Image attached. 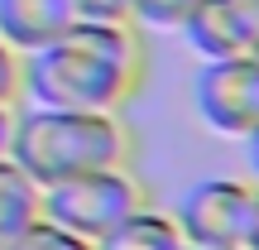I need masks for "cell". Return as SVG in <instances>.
<instances>
[{"instance_id":"1","label":"cell","mask_w":259,"mask_h":250,"mask_svg":"<svg viewBox=\"0 0 259 250\" xmlns=\"http://www.w3.org/2000/svg\"><path fill=\"white\" fill-rule=\"evenodd\" d=\"M149 82V39L139 24L72 19L53 44L24 53V101L67 111H125Z\"/></svg>"},{"instance_id":"2","label":"cell","mask_w":259,"mask_h":250,"mask_svg":"<svg viewBox=\"0 0 259 250\" xmlns=\"http://www.w3.org/2000/svg\"><path fill=\"white\" fill-rule=\"evenodd\" d=\"M10 159L38 188H53L92 168L135 164V130L120 111H67V106L24 101L10 130Z\"/></svg>"},{"instance_id":"3","label":"cell","mask_w":259,"mask_h":250,"mask_svg":"<svg viewBox=\"0 0 259 250\" xmlns=\"http://www.w3.org/2000/svg\"><path fill=\"white\" fill-rule=\"evenodd\" d=\"M144 202H149V188L135 173V164L92 168V173H77V178H63V183L44 188V217L67 226V231H77L82 241L111 236Z\"/></svg>"},{"instance_id":"4","label":"cell","mask_w":259,"mask_h":250,"mask_svg":"<svg viewBox=\"0 0 259 250\" xmlns=\"http://www.w3.org/2000/svg\"><path fill=\"white\" fill-rule=\"evenodd\" d=\"M254 193H259V183L250 173L245 178L211 173L202 183H192L173 207V222L183 231V241L187 245H245Z\"/></svg>"},{"instance_id":"5","label":"cell","mask_w":259,"mask_h":250,"mask_svg":"<svg viewBox=\"0 0 259 250\" xmlns=\"http://www.w3.org/2000/svg\"><path fill=\"white\" fill-rule=\"evenodd\" d=\"M192 111L211 135L245 139L259 125V67L250 58H216L192 73Z\"/></svg>"},{"instance_id":"6","label":"cell","mask_w":259,"mask_h":250,"mask_svg":"<svg viewBox=\"0 0 259 250\" xmlns=\"http://www.w3.org/2000/svg\"><path fill=\"white\" fill-rule=\"evenodd\" d=\"M178 34L202 63L250 58V48L259 39V10H254V0H192Z\"/></svg>"},{"instance_id":"7","label":"cell","mask_w":259,"mask_h":250,"mask_svg":"<svg viewBox=\"0 0 259 250\" xmlns=\"http://www.w3.org/2000/svg\"><path fill=\"white\" fill-rule=\"evenodd\" d=\"M72 19H77L72 0H0V34L19 53H34V48L53 44Z\"/></svg>"},{"instance_id":"8","label":"cell","mask_w":259,"mask_h":250,"mask_svg":"<svg viewBox=\"0 0 259 250\" xmlns=\"http://www.w3.org/2000/svg\"><path fill=\"white\" fill-rule=\"evenodd\" d=\"M38 217H44V188L10 154H0V250H10Z\"/></svg>"},{"instance_id":"9","label":"cell","mask_w":259,"mask_h":250,"mask_svg":"<svg viewBox=\"0 0 259 250\" xmlns=\"http://www.w3.org/2000/svg\"><path fill=\"white\" fill-rule=\"evenodd\" d=\"M183 245L187 241H183V231H178L173 212H163V207H154V202L130 212L111 236L96 241V250H183Z\"/></svg>"},{"instance_id":"10","label":"cell","mask_w":259,"mask_h":250,"mask_svg":"<svg viewBox=\"0 0 259 250\" xmlns=\"http://www.w3.org/2000/svg\"><path fill=\"white\" fill-rule=\"evenodd\" d=\"M10 250H96V241H82L77 231H67V226L48 222V217H38L34 226H29L24 236H19Z\"/></svg>"},{"instance_id":"11","label":"cell","mask_w":259,"mask_h":250,"mask_svg":"<svg viewBox=\"0 0 259 250\" xmlns=\"http://www.w3.org/2000/svg\"><path fill=\"white\" fill-rule=\"evenodd\" d=\"M192 0H135V24L144 34H178Z\"/></svg>"},{"instance_id":"12","label":"cell","mask_w":259,"mask_h":250,"mask_svg":"<svg viewBox=\"0 0 259 250\" xmlns=\"http://www.w3.org/2000/svg\"><path fill=\"white\" fill-rule=\"evenodd\" d=\"M0 106H24V53L0 34Z\"/></svg>"},{"instance_id":"13","label":"cell","mask_w":259,"mask_h":250,"mask_svg":"<svg viewBox=\"0 0 259 250\" xmlns=\"http://www.w3.org/2000/svg\"><path fill=\"white\" fill-rule=\"evenodd\" d=\"M72 15L87 24H135V0H72Z\"/></svg>"},{"instance_id":"14","label":"cell","mask_w":259,"mask_h":250,"mask_svg":"<svg viewBox=\"0 0 259 250\" xmlns=\"http://www.w3.org/2000/svg\"><path fill=\"white\" fill-rule=\"evenodd\" d=\"M240 145H245V168H250V178L259 183V125H254L250 135L240 139Z\"/></svg>"},{"instance_id":"15","label":"cell","mask_w":259,"mask_h":250,"mask_svg":"<svg viewBox=\"0 0 259 250\" xmlns=\"http://www.w3.org/2000/svg\"><path fill=\"white\" fill-rule=\"evenodd\" d=\"M19 111V106H15ZM15 111L10 106H0V154H10V130H15Z\"/></svg>"},{"instance_id":"16","label":"cell","mask_w":259,"mask_h":250,"mask_svg":"<svg viewBox=\"0 0 259 250\" xmlns=\"http://www.w3.org/2000/svg\"><path fill=\"white\" fill-rule=\"evenodd\" d=\"M245 250H259V193H254V212H250V231H245Z\"/></svg>"},{"instance_id":"17","label":"cell","mask_w":259,"mask_h":250,"mask_svg":"<svg viewBox=\"0 0 259 250\" xmlns=\"http://www.w3.org/2000/svg\"><path fill=\"white\" fill-rule=\"evenodd\" d=\"M183 250H245V245H183Z\"/></svg>"},{"instance_id":"18","label":"cell","mask_w":259,"mask_h":250,"mask_svg":"<svg viewBox=\"0 0 259 250\" xmlns=\"http://www.w3.org/2000/svg\"><path fill=\"white\" fill-rule=\"evenodd\" d=\"M250 63H254V67H259V39H254V48H250Z\"/></svg>"},{"instance_id":"19","label":"cell","mask_w":259,"mask_h":250,"mask_svg":"<svg viewBox=\"0 0 259 250\" xmlns=\"http://www.w3.org/2000/svg\"><path fill=\"white\" fill-rule=\"evenodd\" d=\"M254 10H259V0H254Z\"/></svg>"}]
</instances>
